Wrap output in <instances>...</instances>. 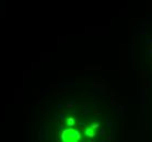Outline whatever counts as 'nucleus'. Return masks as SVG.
<instances>
[{
    "instance_id": "1",
    "label": "nucleus",
    "mask_w": 152,
    "mask_h": 142,
    "mask_svg": "<svg viewBox=\"0 0 152 142\" xmlns=\"http://www.w3.org/2000/svg\"><path fill=\"white\" fill-rule=\"evenodd\" d=\"M80 133L77 131L75 128H67L64 130L61 133V140L62 142H79L80 140Z\"/></svg>"
},
{
    "instance_id": "2",
    "label": "nucleus",
    "mask_w": 152,
    "mask_h": 142,
    "mask_svg": "<svg viewBox=\"0 0 152 142\" xmlns=\"http://www.w3.org/2000/svg\"><path fill=\"white\" fill-rule=\"evenodd\" d=\"M99 126L97 125H93V126H90V127H88L86 130V135L88 137H94L95 133H96V129Z\"/></svg>"
}]
</instances>
